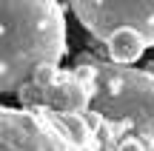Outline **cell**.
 <instances>
[{
  "mask_svg": "<svg viewBox=\"0 0 154 151\" xmlns=\"http://www.w3.org/2000/svg\"><path fill=\"white\" fill-rule=\"evenodd\" d=\"M66 57V11L57 0H0V91L14 94L37 63Z\"/></svg>",
  "mask_w": 154,
  "mask_h": 151,
  "instance_id": "cell-1",
  "label": "cell"
},
{
  "mask_svg": "<svg viewBox=\"0 0 154 151\" xmlns=\"http://www.w3.org/2000/svg\"><path fill=\"white\" fill-rule=\"evenodd\" d=\"M103 43H106V49H109V60L111 63H120V66L137 63L140 57H143V51L149 49L146 40L140 37L137 32H131V29H114Z\"/></svg>",
  "mask_w": 154,
  "mask_h": 151,
  "instance_id": "cell-6",
  "label": "cell"
},
{
  "mask_svg": "<svg viewBox=\"0 0 154 151\" xmlns=\"http://www.w3.org/2000/svg\"><path fill=\"white\" fill-rule=\"evenodd\" d=\"M17 100L23 103V108H37L43 106V89H40L37 83H32V80H23L20 86H17Z\"/></svg>",
  "mask_w": 154,
  "mask_h": 151,
  "instance_id": "cell-7",
  "label": "cell"
},
{
  "mask_svg": "<svg viewBox=\"0 0 154 151\" xmlns=\"http://www.w3.org/2000/svg\"><path fill=\"white\" fill-rule=\"evenodd\" d=\"M57 74H60L57 63H37V66L32 68V74H29V80L37 83L40 89H46V86H51V83L57 80Z\"/></svg>",
  "mask_w": 154,
  "mask_h": 151,
  "instance_id": "cell-8",
  "label": "cell"
},
{
  "mask_svg": "<svg viewBox=\"0 0 154 151\" xmlns=\"http://www.w3.org/2000/svg\"><path fill=\"white\" fill-rule=\"evenodd\" d=\"M0 151H83L37 108L0 106Z\"/></svg>",
  "mask_w": 154,
  "mask_h": 151,
  "instance_id": "cell-4",
  "label": "cell"
},
{
  "mask_svg": "<svg viewBox=\"0 0 154 151\" xmlns=\"http://www.w3.org/2000/svg\"><path fill=\"white\" fill-rule=\"evenodd\" d=\"M43 106L51 111L83 114L88 108V89L74 77V71H60L54 83L43 89Z\"/></svg>",
  "mask_w": 154,
  "mask_h": 151,
  "instance_id": "cell-5",
  "label": "cell"
},
{
  "mask_svg": "<svg viewBox=\"0 0 154 151\" xmlns=\"http://www.w3.org/2000/svg\"><path fill=\"white\" fill-rule=\"evenodd\" d=\"M114 151H146V146H143V143L137 140V137L126 134V137H120V140H117Z\"/></svg>",
  "mask_w": 154,
  "mask_h": 151,
  "instance_id": "cell-9",
  "label": "cell"
},
{
  "mask_svg": "<svg viewBox=\"0 0 154 151\" xmlns=\"http://www.w3.org/2000/svg\"><path fill=\"white\" fill-rule=\"evenodd\" d=\"M74 77L88 89V108L103 117L109 140L137 137L146 151H154V74L151 68H131L111 60H91L83 54Z\"/></svg>",
  "mask_w": 154,
  "mask_h": 151,
  "instance_id": "cell-2",
  "label": "cell"
},
{
  "mask_svg": "<svg viewBox=\"0 0 154 151\" xmlns=\"http://www.w3.org/2000/svg\"><path fill=\"white\" fill-rule=\"evenodd\" d=\"M69 6L97 40H106L114 29H131L146 46H154V0H69Z\"/></svg>",
  "mask_w": 154,
  "mask_h": 151,
  "instance_id": "cell-3",
  "label": "cell"
}]
</instances>
